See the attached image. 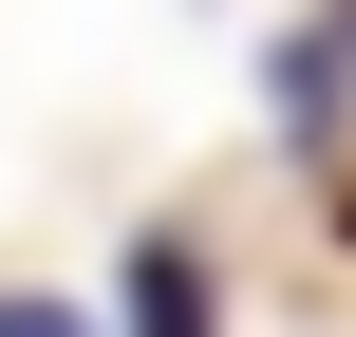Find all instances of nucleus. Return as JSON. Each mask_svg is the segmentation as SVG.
<instances>
[{"instance_id":"nucleus-2","label":"nucleus","mask_w":356,"mask_h":337,"mask_svg":"<svg viewBox=\"0 0 356 337\" xmlns=\"http://www.w3.org/2000/svg\"><path fill=\"white\" fill-rule=\"evenodd\" d=\"M0 337H94V319H75V300H0Z\"/></svg>"},{"instance_id":"nucleus-1","label":"nucleus","mask_w":356,"mask_h":337,"mask_svg":"<svg viewBox=\"0 0 356 337\" xmlns=\"http://www.w3.org/2000/svg\"><path fill=\"white\" fill-rule=\"evenodd\" d=\"M131 337H207V263L188 244H131Z\"/></svg>"}]
</instances>
